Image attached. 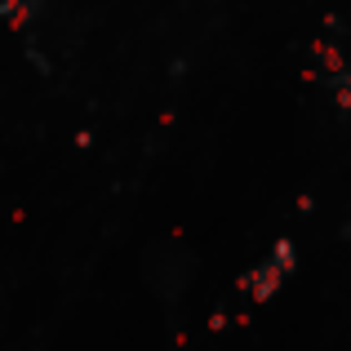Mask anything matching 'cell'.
I'll return each instance as SVG.
<instances>
[{
    "label": "cell",
    "instance_id": "6da1fadb",
    "mask_svg": "<svg viewBox=\"0 0 351 351\" xmlns=\"http://www.w3.org/2000/svg\"><path fill=\"white\" fill-rule=\"evenodd\" d=\"M289 271H293V245H289V240H280V245L271 249V258H267L263 267H254V271H249L245 289L254 293V298H271Z\"/></svg>",
    "mask_w": 351,
    "mask_h": 351
}]
</instances>
